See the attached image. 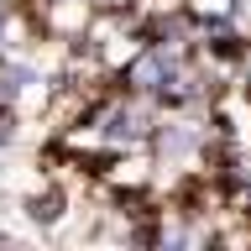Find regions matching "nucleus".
<instances>
[{
    "label": "nucleus",
    "instance_id": "f257e3e1",
    "mask_svg": "<svg viewBox=\"0 0 251 251\" xmlns=\"http://www.w3.org/2000/svg\"><path fill=\"white\" fill-rule=\"evenodd\" d=\"M5 21H11V16H5V11H0V31H5Z\"/></svg>",
    "mask_w": 251,
    "mask_h": 251
}]
</instances>
